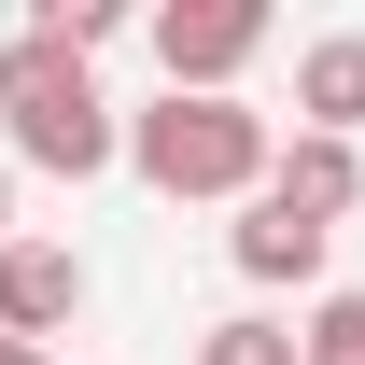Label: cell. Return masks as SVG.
<instances>
[{
  "instance_id": "10",
  "label": "cell",
  "mask_w": 365,
  "mask_h": 365,
  "mask_svg": "<svg viewBox=\"0 0 365 365\" xmlns=\"http://www.w3.org/2000/svg\"><path fill=\"white\" fill-rule=\"evenodd\" d=\"M29 29H43V43H71V56H98V43H127V0H43Z\"/></svg>"
},
{
  "instance_id": "3",
  "label": "cell",
  "mask_w": 365,
  "mask_h": 365,
  "mask_svg": "<svg viewBox=\"0 0 365 365\" xmlns=\"http://www.w3.org/2000/svg\"><path fill=\"white\" fill-rule=\"evenodd\" d=\"M253 56H267V0H169V14H155V71H169V98H239Z\"/></svg>"
},
{
  "instance_id": "1",
  "label": "cell",
  "mask_w": 365,
  "mask_h": 365,
  "mask_svg": "<svg viewBox=\"0 0 365 365\" xmlns=\"http://www.w3.org/2000/svg\"><path fill=\"white\" fill-rule=\"evenodd\" d=\"M0 155L43 169V182H98L113 155H127V113L98 98V71L71 43L14 29V43H0Z\"/></svg>"
},
{
  "instance_id": "12",
  "label": "cell",
  "mask_w": 365,
  "mask_h": 365,
  "mask_svg": "<svg viewBox=\"0 0 365 365\" xmlns=\"http://www.w3.org/2000/svg\"><path fill=\"white\" fill-rule=\"evenodd\" d=\"M0 365H43V351H14V337H0Z\"/></svg>"
},
{
  "instance_id": "7",
  "label": "cell",
  "mask_w": 365,
  "mask_h": 365,
  "mask_svg": "<svg viewBox=\"0 0 365 365\" xmlns=\"http://www.w3.org/2000/svg\"><path fill=\"white\" fill-rule=\"evenodd\" d=\"M295 127L309 140H365V29L295 43Z\"/></svg>"
},
{
  "instance_id": "8",
  "label": "cell",
  "mask_w": 365,
  "mask_h": 365,
  "mask_svg": "<svg viewBox=\"0 0 365 365\" xmlns=\"http://www.w3.org/2000/svg\"><path fill=\"white\" fill-rule=\"evenodd\" d=\"M197 365H295V323L281 309H225V323H197Z\"/></svg>"
},
{
  "instance_id": "4",
  "label": "cell",
  "mask_w": 365,
  "mask_h": 365,
  "mask_svg": "<svg viewBox=\"0 0 365 365\" xmlns=\"http://www.w3.org/2000/svg\"><path fill=\"white\" fill-rule=\"evenodd\" d=\"M85 295H98V267L85 253H71V239H0V337H14V351H43V337H71V323H85Z\"/></svg>"
},
{
  "instance_id": "11",
  "label": "cell",
  "mask_w": 365,
  "mask_h": 365,
  "mask_svg": "<svg viewBox=\"0 0 365 365\" xmlns=\"http://www.w3.org/2000/svg\"><path fill=\"white\" fill-rule=\"evenodd\" d=\"M0 239H14V169H0Z\"/></svg>"
},
{
  "instance_id": "6",
  "label": "cell",
  "mask_w": 365,
  "mask_h": 365,
  "mask_svg": "<svg viewBox=\"0 0 365 365\" xmlns=\"http://www.w3.org/2000/svg\"><path fill=\"white\" fill-rule=\"evenodd\" d=\"M225 253H239V281H253V295H309L337 239H323L309 211H281V197H239V225H225Z\"/></svg>"
},
{
  "instance_id": "5",
  "label": "cell",
  "mask_w": 365,
  "mask_h": 365,
  "mask_svg": "<svg viewBox=\"0 0 365 365\" xmlns=\"http://www.w3.org/2000/svg\"><path fill=\"white\" fill-rule=\"evenodd\" d=\"M253 197H281V211H309V225L337 239V225L365 211V140H309V127L267 140V182H253Z\"/></svg>"
},
{
  "instance_id": "2",
  "label": "cell",
  "mask_w": 365,
  "mask_h": 365,
  "mask_svg": "<svg viewBox=\"0 0 365 365\" xmlns=\"http://www.w3.org/2000/svg\"><path fill=\"white\" fill-rule=\"evenodd\" d=\"M267 113H253V98H155V113H127V155H113V169H140L155 182V197H253V182H267Z\"/></svg>"
},
{
  "instance_id": "9",
  "label": "cell",
  "mask_w": 365,
  "mask_h": 365,
  "mask_svg": "<svg viewBox=\"0 0 365 365\" xmlns=\"http://www.w3.org/2000/svg\"><path fill=\"white\" fill-rule=\"evenodd\" d=\"M295 365H365V295H309V323H295Z\"/></svg>"
}]
</instances>
